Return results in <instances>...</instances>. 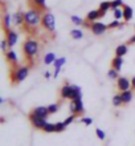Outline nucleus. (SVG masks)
<instances>
[{"label": "nucleus", "mask_w": 135, "mask_h": 146, "mask_svg": "<svg viewBox=\"0 0 135 146\" xmlns=\"http://www.w3.org/2000/svg\"><path fill=\"white\" fill-rule=\"evenodd\" d=\"M92 21H89V20H85L84 21V24H82V27H85V28H88V29H90L92 28Z\"/></svg>", "instance_id": "nucleus-39"}, {"label": "nucleus", "mask_w": 135, "mask_h": 146, "mask_svg": "<svg viewBox=\"0 0 135 146\" xmlns=\"http://www.w3.org/2000/svg\"><path fill=\"white\" fill-rule=\"evenodd\" d=\"M107 77L110 80H118V78H119V72L117 69H114V68H111V69H109V72H107Z\"/></svg>", "instance_id": "nucleus-29"}, {"label": "nucleus", "mask_w": 135, "mask_h": 146, "mask_svg": "<svg viewBox=\"0 0 135 146\" xmlns=\"http://www.w3.org/2000/svg\"><path fill=\"white\" fill-rule=\"evenodd\" d=\"M65 129H66V125L64 123V121L62 122H56V133H61Z\"/></svg>", "instance_id": "nucleus-35"}, {"label": "nucleus", "mask_w": 135, "mask_h": 146, "mask_svg": "<svg viewBox=\"0 0 135 146\" xmlns=\"http://www.w3.org/2000/svg\"><path fill=\"white\" fill-rule=\"evenodd\" d=\"M99 9L103 12V13H107L109 9H111V1H109V0L102 1V3L99 4Z\"/></svg>", "instance_id": "nucleus-25"}, {"label": "nucleus", "mask_w": 135, "mask_h": 146, "mask_svg": "<svg viewBox=\"0 0 135 146\" xmlns=\"http://www.w3.org/2000/svg\"><path fill=\"white\" fill-rule=\"evenodd\" d=\"M43 9H40L37 7H32L25 12V27L29 29H36L41 25V20H43V15H44Z\"/></svg>", "instance_id": "nucleus-1"}, {"label": "nucleus", "mask_w": 135, "mask_h": 146, "mask_svg": "<svg viewBox=\"0 0 135 146\" xmlns=\"http://www.w3.org/2000/svg\"><path fill=\"white\" fill-rule=\"evenodd\" d=\"M95 135L101 139V141H105V139H106V133H105L101 127H97L95 129Z\"/></svg>", "instance_id": "nucleus-33"}, {"label": "nucleus", "mask_w": 135, "mask_h": 146, "mask_svg": "<svg viewBox=\"0 0 135 146\" xmlns=\"http://www.w3.org/2000/svg\"><path fill=\"white\" fill-rule=\"evenodd\" d=\"M69 111L72 114H82L84 113V102H82V98L80 100H70L69 104Z\"/></svg>", "instance_id": "nucleus-6"}, {"label": "nucleus", "mask_w": 135, "mask_h": 146, "mask_svg": "<svg viewBox=\"0 0 135 146\" xmlns=\"http://www.w3.org/2000/svg\"><path fill=\"white\" fill-rule=\"evenodd\" d=\"M117 88L119 92H124V90H130L131 88V80L127 77L119 76V78L117 80Z\"/></svg>", "instance_id": "nucleus-8"}, {"label": "nucleus", "mask_w": 135, "mask_h": 146, "mask_svg": "<svg viewBox=\"0 0 135 146\" xmlns=\"http://www.w3.org/2000/svg\"><path fill=\"white\" fill-rule=\"evenodd\" d=\"M44 77H45V78H48V80H49L50 77H52V73H50L49 70H46V72L44 73Z\"/></svg>", "instance_id": "nucleus-40"}, {"label": "nucleus", "mask_w": 135, "mask_h": 146, "mask_svg": "<svg viewBox=\"0 0 135 146\" xmlns=\"http://www.w3.org/2000/svg\"><path fill=\"white\" fill-rule=\"evenodd\" d=\"M81 122L84 123V125H86V126H90V125L93 123V118L92 117H82Z\"/></svg>", "instance_id": "nucleus-38"}, {"label": "nucleus", "mask_w": 135, "mask_h": 146, "mask_svg": "<svg viewBox=\"0 0 135 146\" xmlns=\"http://www.w3.org/2000/svg\"><path fill=\"white\" fill-rule=\"evenodd\" d=\"M72 92H73L72 84L65 82V84L62 85L61 90H60V96H61V98H64V100H70V98H72Z\"/></svg>", "instance_id": "nucleus-13"}, {"label": "nucleus", "mask_w": 135, "mask_h": 146, "mask_svg": "<svg viewBox=\"0 0 135 146\" xmlns=\"http://www.w3.org/2000/svg\"><path fill=\"white\" fill-rule=\"evenodd\" d=\"M72 89H73V92H72V98L70 100H80V98H82V89L80 85L72 84Z\"/></svg>", "instance_id": "nucleus-18"}, {"label": "nucleus", "mask_w": 135, "mask_h": 146, "mask_svg": "<svg viewBox=\"0 0 135 146\" xmlns=\"http://www.w3.org/2000/svg\"><path fill=\"white\" fill-rule=\"evenodd\" d=\"M109 29V25L107 24H105L102 23V21H94V23L92 24V28H90V31H92L93 35H95V36H101V35H103V33H106V31Z\"/></svg>", "instance_id": "nucleus-5"}, {"label": "nucleus", "mask_w": 135, "mask_h": 146, "mask_svg": "<svg viewBox=\"0 0 135 146\" xmlns=\"http://www.w3.org/2000/svg\"><path fill=\"white\" fill-rule=\"evenodd\" d=\"M43 131H45V133H56V123L46 122V125L43 127Z\"/></svg>", "instance_id": "nucleus-28"}, {"label": "nucleus", "mask_w": 135, "mask_h": 146, "mask_svg": "<svg viewBox=\"0 0 135 146\" xmlns=\"http://www.w3.org/2000/svg\"><path fill=\"white\" fill-rule=\"evenodd\" d=\"M134 17V9L130 5H123V20L126 23L131 21Z\"/></svg>", "instance_id": "nucleus-17"}, {"label": "nucleus", "mask_w": 135, "mask_h": 146, "mask_svg": "<svg viewBox=\"0 0 135 146\" xmlns=\"http://www.w3.org/2000/svg\"><path fill=\"white\" fill-rule=\"evenodd\" d=\"M128 52V45L127 44H121V45H118L115 48V56H118V57H123V56H126Z\"/></svg>", "instance_id": "nucleus-19"}, {"label": "nucleus", "mask_w": 135, "mask_h": 146, "mask_svg": "<svg viewBox=\"0 0 135 146\" xmlns=\"http://www.w3.org/2000/svg\"><path fill=\"white\" fill-rule=\"evenodd\" d=\"M113 17L117 20L123 19V8H115V9H113Z\"/></svg>", "instance_id": "nucleus-27"}, {"label": "nucleus", "mask_w": 135, "mask_h": 146, "mask_svg": "<svg viewBox=\"0 0 135 146\" xmlns=\"http://www.w3.org/2000/svg\"><path fill=\"white\" fill-rule=\"evenodd\" d=\"M13 23V15L11 16V13H4L3 15V19H1V24H3V29H4V32H7V31H9V29H12V25L11 24Z\"/></svg>", "instance_id": "nucleus-15"}, {"label": "nucleus", "mask_w": 135, "mask_h": 146, "mask_svg": "<svg viewBox=\"0 0 135 146\" xmlns=\"http://www.w3.org/2000/svg\"><path fill=\"white\" fill-rule=\"evenodd\" d=\"M70 36H72V38H74V40H82V38H84V32H82V29H80V28H73V29L70 31Z\"/></svg>", "instance_id": "nucleus-23"}, {"label": "nucleus", "mask_w": 135, "mask_h": 146, "mask_svg": "<svg viewBox=\"0 0 135 146\" xmlns=\"http://www.w3.org/2000/svg\"><path fill=\"white\" fill-rule=\"evenodd\" d=\"M105 15H106V13H103L99 8H98V9H92V11L88 12V15H86V20H89V21L94 23V21H98L99 19H102Z\"/></svg>", "instance_id": "nucleus-10"}, {"label": "nucleus", "mask_w": 135, "mask_h": 146, "mask_svg": "<svg viewBox=\"0 0 135 146\" xmlns=\"http://www.w3.org/2000/svg\"><path fill=\"white\" fill-rule=\"evenodd\" d=\"M13 23L16 27H21L25 24V12L17 11L16 13H13Z\"/></svg>", "instance_id": "nucleus-16"}, {"label": "nucleus", "mask_w": 135, "mask_h": 146, "mask_svg": "<svg viewBox=\"0 0 135 146\" xmlns=\"http://www.w3.org/2000/svg\"><path fill=\"white\" fill-rule=\"evenodd\" d=\"M122 65H123V57H118V56H115V57L113 58L111 68H114V69H117L118 72H121V69H122Z\"/></svg>", "instance_id": "nucleus-21"}, {"label": "nucleus", "mask_w": 135, "mask_h": 146, "mask_svg": "<svg viewBox=\"0 0 135 146\" xmlns=\"http://www.w3.org/2000/svg\"><path fill=\"white\" fill-rule=\"evenodd\" d=\"M23 52L25 54V57L29 60L35 58L40 52V42L33 37H28L23 42Z\"/></svg>", "instance_id": "nucleus-2"}, {"label": "nucleus", "mask_w": 135, "mask_h": 146, "mask_svg": "<svg viewBox=\"0 0 135 146\" xmlns=\"http://www.w3.org/2000/svg\"><path fill=\"white\" fill-rule=\"evenodd\" d=\"M113 105L114 106H117V108H119V106H122L123 105V100H122V96H121V93L119 94H114L113 96Z\"/></svg>", "instance_id": "nucleus-24"}, {"label": "nucleus", "mask_w": 135, "mask_h": 146, "mask_svg": "<svg viewBox=\"0 0 135 146\" xmlns=\"http://www.w3.org/2000/svg\"><path fill=\"white\" fill-rule=\"evenodd\" d=\"M131 88H132V89H135V76L131 78Z\"/></svg>", "instance_id": "nucleus-41"}, {"label": "nucleus", "mask_w": 135, "mask_h": 146, "mask_svg": "<svg viewBox=\"0 0 135 146\" xmlns=\"http://www.w3.org/2000/svg\"><path fill=\"white\" fill-rule=\"evenodd\" d=\"M41 25L45 31L53 33L56 31V16L49 11H45L43 15V20H41Z\"/></svg>", "instance_id": "nucleus-4"}, {"label": "nucleus", "mask_w": 135, "mask_h": 146, "mask_svg": "<svg viewBox=\"0 0 135 146\" xmlns=\"http://www.w3.org/2000/svg\"><path fill=\"white\" fill-rule=\"evenodd\" d=\"M121 96H122V100H123V104H130L132 100V90H124V92H121Z\"/></svg>", "instance_id": "nucleus-22"}, {"label": "nucleus", "mask_w": 135, "mask_h": 146, "mask_svg": "<svg viewBox=\"0 0 135 146\" xmlns=\"http://www.w3.org/2000/svg\"><path fill=\"white\" fill-rule=\"evenodd\" d=\"M4 54H5V60H7L12 66H16L17 64H19V56H17V53H16V50H13L12 48L8 50V52H5Z\"/></svg>", "instance_id": "nucleus-11"}, {"label": "nucleus", "mask_w": 135, "mask_h": 146, "mask_svg": "<svg viewBox=\"0 0 135 146\" xmlns=\"http://www.w3.org/2000/svg\"><path fill=\"white\" fill-rule=\"evenodd\" d=\"M123 4V0H113L111 1V9H115V8H122Z\"/></svg>", "instance_id": "nucleus-34"}, {"label": "nucleus", "mask_w": 135, "mask_h": 146, "mask_svg": "<svg viewBox=\"0 0 135 146\" xmlns=\"http://www.w3.org/2000/svg\"><path fill=\"white\" fill-rule=\"evenodd\" d=\"M5 40L8 41V45H9V49H11L19 41V33L15 29H9V31L5 32Z\"/></svg>", "instance_id": "nucleus-9"}, {"label": "nucleus", "mask_w": 135, "mask_h": 146, "mask_svg": "<svg viewBox=\"0 0 135 146\" xmlns=\"http://www.w3.org/2000/svg\"><path fill=\"white\" fill-rule=\"evenodd\" d=\"M70 20H72V23H73L74 25H82L84 21H85L82 17H80V16H77V15H72L70 16Z\"/></svg>", "instance_id": "nucleus-30"}, {"label": "nucleus", "mask_w": 135, "mask_h": 146, "mask_svg": "<svg viewBox=\"0 0 135 146\" xmlns=\"http://www.w3.org/2000/svg\"><path fill=\"white\" fill-rule=\"evenodd\" d=\"M57 60V56H56V53L54 52H48V53H45V56H44V64L45 65H53V62Z\"/></svg>", "instance_id": "nucleus-20"}, {"label": "nucleus", "mask_w": 135, "mask_h": 146, "mask_svg": "<svg viewBox=\"0 0 135 146\" xmlns=\"http://www.w3.org/2000/svg\"><path fill=\"white\" fill-rule=\"evenodd\" d=\"M76 117H77V115H76V114H70L69 117H68V118H65V121H64V123H65L66 126H69L70 123H73V121H74V119H76Z\"/></svg>", "instance_id": "nucleus-37"}, {"label": "nucleus", "mask_w": 135, "mask_h": 146, "mask_svg": "<svg viewBox=\"0 0 135 146\" xmlns=\"http://www.w3.org/2000/svg\"><path fill=\"white\" fill-rule=\"evenodd\" d=\"M0 46H1V50H3L4 53L9 50V45H8V41L5 40V38H3V40H1V44H0Z\"/></svg>", "instance_id": "nucleus-36"}, {"label": "nucleus", "mask_w": 135, "mask_h": 146, "mask_svg": "<svg viewBox=\"0 0 135 146\" xmlns=\"http://www.w3.org/2000/svg\"><path fill=\"white\" fill-rule=\"evenodd\" d=\"M33 4H35V7L40 8V9H43V11H46L48 7H46V0H32Z\"/></svg>", "instance_id": "nucleus-26"}, {"label": "nucleus", "mask_w": 135, "mask_h": 146, "mask_svg": "<svg viewBox=\"0 0 135 146\" xmlns=\"http://www.w3.org/2000/svg\"><path fill=\"white\" fill-rule=\"evenodd\" d=\"M48 109H49V113L50 114H56L58 110H60V104H50V105H48Z\"/></svg>", "instance_id": "nucleus-32"}, {"label": "nucleus", "mask_w": 135, "mask_h": 146, "mask_svg": "<svg viewBox=\"0 0 135 146\" xmlns=\"http://www.w3.org/2000/svg\"><path fill=\"white\" fill-rule=\"evenodd\" d=\"M31 66L29 65H16L11 73V80L13 84H20L23 82L29 74Z\"/></svg>", "instance_id": "nucleus-3"}, {"label": "nucleus", "mask_w": 135, "mask_h": 146, "mask_svg": "<svg viewBox=\"0 0 135 146\" xmlns=\"http://www.w3.org/2000/svg\"><path fill=\"white\" fill-rule=\"evenodd\" d=\"M31 113H33L35 115H39V117H43V118H48V115L50 114L48 106H44V105H40V106H36L35 109H32Z\"/></svg>", "instance_id": "nucleus-14"}, {"label": "nucleus", "mask_w": 135, "mask_h": 146, "mask_svg": "<svg viewBox=\"0 0 135 146\" xmlns=\"http://www.w3.org/2000/svg\"><path fill=\"white\" fill-rule=\"evenodd\" d=\"M128 42H130V44H135V35L132 36V37H130V40H128Z\"/></svg>", "instance_id": "nucleus-42"}, {"label": "nucleus", "mask_w": 135, "mask_h": 146, "mask_svg": "<svg viewBox=\"0 0 135 146\" xmlns=\"http://www.w3.org/2000/svg\"><path fill=\"white\" fill-rule=\"evenodd\" d=\"M109 29H115V28H123V24H121V20L114 19L111 23H109Z\"/></svg>", "instance_id": "nucleus-31"}, {"label": "nucleus", "mask_w": 135, "mask_h": 146, "mask_svg": "<svg viewBox=\"0 0 135 146\" xmlns=\"http://www.w3.org/2000/svg\"><path fill=\"white\" fill-rule=\"evenodd\" d=\"M66 64V57H58L56 61L53 62V68H54V73H53V78H57L60 72H61L62 66Z\"/></svg>", "instance_id": "nucleus-12"}, {"label": "nucleus", "mask_w": 135, "mask_h": 146, "mask_svg": "<svg viewBox=\"0 0 135 146\" xmlns=\"http://www.w3.org/2000/svg\"><path fill=\"white\" fill-rule=\"evenodd\" d=\"M134 31H135V24H134Z\"/></svg>", "instance_id": "nucleus-43"}, {"label": "nucleus", "mask_w": 135, "mask_h": 146, "mask_svg": "<svg viewBox=\"0 0 135 146\" xmlns=\"http://www.w3.org/2000/svg\"><path fill=\"white\" fill-rule=\"evenodd\" d=\"M29 121H31L32 126L35 127V129H41L43 130V127L48 122V118H43V117H39V115H35L33 113H31L29 114Z\"/></svg>", "instance_id": "nucleus-7"}]
</instances>
